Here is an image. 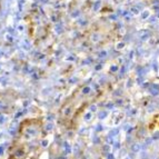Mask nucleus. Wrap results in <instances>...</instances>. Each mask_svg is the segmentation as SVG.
I'll use <instances>...</instances> for the list:
<instances>
[{
  "label": "nucleus",
  "mask_w": 159,
  "mask_h": 159,
  "mask_svg": "<svg viewBox=\"0 0 159 159\" xmlns=\"http://www.w3.org/2000/svg\"><path fill=\"white\" fill-rule=\"evenodd\" d=\"M43 139V121L37 118L25 120L9 149L8 159H37Z\"/></svg>",
  "instance_id": "obj_1"
}]
</instances>
